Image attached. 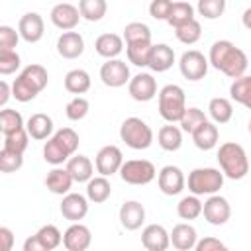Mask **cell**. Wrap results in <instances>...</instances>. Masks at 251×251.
Masks as SVG:
<instances>
[{
	"instance_id": "836d02e7",
	"label": "cell",
	"mask_w": 251,
	"mask_h": 251,
	"mask_svg": "<svg viewBox=\"0 0 251 251\" xmlns=\"http://www.w3.org/2000/svg\"><path fill=\"white\" fill-rule=\"evenodd\" d=\"M108 4L106 0H80L78 2V12L86 22H100L106 16Z\"/></svg>"
},
{
	"instance_id": "e575fe53",
	"label": "cell",
	"mask_w": 251,
	"mask_h": 251,
	"mask_svg": "<svg viewBox=\"0 0 251 251\" xmlns=\"http://www.w3.org/2000/svg\"><path fill=\"white\" fill-rule=\"evenodd\" d=\"M37 92H41L45 86H47V82H49V75H47V69L43 67V65H37V63H31V65H27L22 73H20Z\"/></svg>"
},
{
	"instance_id": "1f68e13d",
	"label": "cell",
	"mask_w": 251,
	"mask_h": 251,
	"mask_svg": "<svg viewBox=\"0 0 251 251\" xmlns=\"http://www.w3.org/2000/svg\"><path fill=\"white\" fill-rule=\"evenodd\" d=\"M192 20H196V18H194V6L190 2H173L171 14H169V20H167V24L171 27L176 29V27H180V25L192 22Z\"/></svg>"
},
{
	"instance_id": "b9f144b4",
	"label": "cell",
	"mask_w": 251,
	"mask_h": 251,
	"mask_svg": "<svg viewBox=\"0 0 251 251\" xmlns=\"http://www.w3.org/2000/svg\"><path fill=\"white\" fill-rule=\"evenodd\" d=\"M53 139H55L71 157L75 155V151L78 149V143H80L78 133H76L73 127H61V129H57V131L53 133Z\"/></svg>"
},
{
	"instance_id": "30bf717a",
	"label": "cell",
	"mask_w": 251,
	"mask_h": 251,
	"mask_svg": "<svg viewBox=\"0 0 251 251\" xmlns=\"http://www.w3.org/2000/svg\"><path fill=\"white\" fill-rule=\"evenodd\" d=\"M157 184H159V190L165 196H176V194H180L184 190L186 178H184V173L178 167L165 165L157 175Z\"/></svg>"
},
{
	"instance_id": "5bb4252c",
	"label": "cell",
	"mask_w": 251,
	"mask_h": 251,
	"mask_svg": "<svg viewBox=\"0 0 251 251\" xmlns=\"http://www.w3.org/2000/svg\"><path fill=\"white\" fill-rule=\"evenodd\" d=\"M61 216L73 224H78L86 214H88V198L78 194V192H69L61 200Z\"/></svg>"
},
{
	"instance_id": "8992f818",
	"label": "cell",
	"mask_w": 251,
	"mask_h": 251,
	"mask_svg": "<svg viewBox=\"0 0 251 251\" xmlns=\"http://www.w3.org/2000/svg\"><path fill=\"white\" fill-rule=\"evenodd\" d=\"M120 176L127 184L141 186V184H149L157 176V169L147 159H129V161H124L120 169Z\"/></svg>"
},
{
	"instance_id": "9f6ffc18",
	"label": "cell",
	"mask_w": 251,
	"mask_h": 251,
	"mask_svg": "<svg viewBox=\"0 0 251 251\" xmlns=\"http://www.w3.org/2000/svg\"><path fill=\"white\" fill-rule=\"evenodd\" d=\"M10 96H12V86H10L6 80H2V82H0V106H2V110L6 108Z\"/></svg>"
},
{
	"instance_id": "4dcf8cb0",
	"label": "cell",
	"mask_w": 251,
	"mask_h": 251,
	"mask_svg": "<svg viewBox=\"0 0 251 251\" xmlns=\"http://www.w3.org/2000/svg\"><path fill=\"white\" fill-rule=\"evenodd\" d=\"M229 96L237 104H241L247 110H251V76L243 75V76L235 78L231 82V86H229Z\"/></svg>"
},
{
	"instance_id": "83f0119b",
	"label": "cell",
	"mask_w": 251,
	"mask_h": 251,
	"mask_svg": "<svg viewBox=\"0 0 251 251\" xmlns=\"http://www.w3.org/2000/svg\"><path fill=\"white\" fill-rule=\"evenodd\" d=\"M208 114L214 120V124H227L233 118V104L224 96H216L208 104Z\"/></svg>"
},
{
	"instance_id": "7a4b0ae2",
	"label": "cell",
	"mask_w": 251,
	"mask_h": 251,
	"mask_svg": "<svg viewBox=\"0 0 251 251\" xmlns=\"http://www.w3.org/2000/svg\"><path fill=\"white\" fill-rule=\"evenodd\" d=\"M218 163L224 176L231 180H241L249 173V159L245 149L235 141H226L218 149Z\"/></svg>"
},
{
	"instance_id": "4316f807",
	"label": "cell",
	"mask_w": 251,
	"mask_h": 251,
	"mask_svg": "<svg viewBox=\"0 0 251 251\" xmlns=\"http://www.w3.org/2000/svg\"><path fill=\"white\" fill-rule=\"evenodd\" d=\"M90 75L84 71V69H71L67 75H65V90L71 92V94H84L90 90Z\"/></svg>"
},
{
	"instance_id": "52a82bcc",
	"label": "cell",
	"mask_w": 251,
	"mask_h": 251,
	"mask_svg": "<svg viewBox=\"0 0 251 251\" xmlns=\"http://www.w3.org/2000/svg\"><path fill=\"white\" fill-rule=\"evenodd\" d=\"M208 65H210V63H208V57H204V53H200V51H196V49L184 51V53L180 55V59H178V69H180L182 76H184L186 80H192V82L202 80V78L206 76Z\"/></svg>"
},
{
	"instance_id": "ab89813d",
	"label": "cell",
	"mask_w": 251,
	"mask_h": 251,
	"mask_svg": "<svg viewBox=\"0 0 251 251\" xmlns=\"http://www.w3.org/2000/svg\"><path fill=\"white\" fill-rule=\"evenodd\" d=\"M43 159H45V163H49V165H53V167H59V165L67 163V161L71 159V155L51 137V139H47L45 145H43Z\"/></svg>"
},
{
	"instance_id": "f5cc1de1",
	"label": "cell",
	"mask_w": 251,
	"mask_h": 251,
	"mask_svg": "<svg viewBox=\"0 0 251 251\" xmlns=\"http://www.w3.org/2000/svg\"><path fill=\"white\" fill-rule=\"evenodd\" d=\"M194 251H229V249H227V245H226L222 239L208 235V237L198 239V243H196Z\"/></svg>"
},
{
	"instance_id": "3957f363",
	"label": "cell",
	"mask_w": 251,
	"mask_h": 251,
	"mask_svg": "<svg viewBox=\"0 0 251 251\" xmlns=\"http://www.w3.org/2000/svg\"><path fill=\"white\" fill-rule=\"evenodd\" d=\"M157 104H159L161 118L169 124L180 122L188 108L186 94H184L182 86H178V84H165L157 94Z\"/></svg>"
},
{
	"instance_id": "d6a6232c",
	"label": "cell",
	"mask_w": 251,
	"mask_h": 251,
	"mask_svg": "<svg viewBox=\"0 0 251 251\" xmlns=\"http://www.w3.org/2000/svg\"><path fill=\"white\" fill-rule=\"evenodd\" d=\"M122 37H124L126 45H131V43H151V29L143 22H129L124 27Z\"/></svg>"
},
{
	"instance_id": "d590c367",
	"label": "cell",
	"mask_w": 251,
	"mask_h": 251,
	"mask_svg": "<svg viewBox=\"0 0 251 251\" xmlns=\"http://www.w3.org/2000/svg\"><path fill=\"white\" fill-rule=\"evenodd\" d=\"M202 208H204V204L200 202V198L190 194V196H184V198L178 200L176 214H178L180 220H188L190 222V220H196L202 214Z\"/></svg>"
},
{
	"instance_id": "c3c4849f",
	"label": "cell",
	"mask_w": 251,
	"mask_h": 251,
	"mask_svg": "<svg viewBox=\"0 0 251 251\" xmlns=\"http://www.w3.org/2000/svg\"><path fill=\"white\" fill-rule=\"evenodd\" d=\"M196 10L200 16H204L206 20H216L224 14L226 10V0H200L196 4Z\"/></svg>"
},
{
	"instance_id": "7bdbcfd3",
	"label": "cell",
	"mask_w": 251,
	"mask_h": 251,
	"mask_svg": "<svg viewBox=\"0 0 251 251\" xmlns=\"http://www.w3.org/2000/svg\"><path fill=\"white\" fill-rule=\"evenodd\" d=\"M35 235L39 237V241L47 247V249H57L61 243H63V233H61V229L57 227V226H53V224H45V226H41L37 231H35Z\"/></svg>"
},
{
	"instance_id": "f1b7e54d",
	"label": "cell",
	"mask_w": 251,
	"mask_h": 251,
	"mask_svg": "<svg viewBox=\"0 0 251 251\" xmlns=\"http://www.w3.org/2000/svg\"><path fill=\"white\" fill-rule=\"evenodd\" d=\"M112 194V184L106 176H94L86 182V198L94 204H102L110 198Z\"/></svg>"
},
{
	"instance_id": "680465c9",
	"label": "cell",
	"mask_w": 251,
	"mask_h": 251,
	"mask_svg": "<svg viewBox=\"0 0 251 251\" xmlns=\"http://www.w3.org/2000/svg\"><path fill=\"white\" fill-rule=\"evenodd\" d=\"M249 133H251V120H249Z\"/></svg>"
},
{
	"instance_id": "7402d4cb",
	"label": "cell",
	"mask_w": 251,
	"mask_h": 251,
	"mask_svg": "<svg viewBox=\"0 0 251 251\" xmlns=\"http://www.w3.org/2000/svg\"><path fill=\"white\" fill-rule=\"evenodd\" d=\"M94 49L100 57H104L106 61L110 59H118V55L124 51V37L118 33H102L96 37L94 41Z\"/></svg>"
},
{
	"instance_id": "60d3db41",
	"label": "cell",
	"mask_w": 251,
	"mask_h": 251,
	"mask_svg": "<svg viewBox=\"0 0 251 251\" xmlns=\"http://www.w3.org/2000/svg\"><path fill=\"white\" fill-rule=\"evenodd\" d=\"M175 35H176V39H178L180 43H184V45H194V43L202 37V25H200L198 20H192V22H188V24L176 27V29H175Z\"/></svg>"
},
{
	"instance_id": "bcb514c9",
	"label": "cell",
	"mask_w": 251,
	"mask_h": 251,
	"mask_svg": "<svg viewBox=\"0 0 251 251\" xmlns=\"http://www.w3.org/2000/svg\"><path fill=\"white\" fill-rule=\"evenodd\" d=\"M27 145H29V133H27L25 127L20 129V131H16V133L4 135V143H2L4 149H10V151L22 153V155H24V151L27 149Z\"/></svg>"
},
{
	"instance_id": "ffe728a7",
	"label": "cell",
	"mask_w": 251,
	"mask_h": 251,
	"mask_svg": "<svg viewBox=\"0 0 251 251\" xmlns=\"http://www.w3.org/2000/svg\"><path fill=\"white\" fill-rule=\"evenodd\" d=\"M25 129H27L29 137L35 141L51 139L53 137V120H51V116H47L43 112H35L27 118Z\"/></svg>"
},
{
	"instance_id": "277c9868",
	"label": "cell",
	"mask_w": 251,
	"mask_h": 251,
	"mask_svg": "<svg viewBox=\"0 0 251 251\" xmlns=\"http://www.w3.org/2000/svg\"><path fill=\"white\" fill-rule=\"evenodd\" d=\"M224 173L214 167H198L188 173L186 186L194 196H214L224 186Z\"/></svg>"
},
{
	"instance_id": "f35d334b",
	"label": "cell",
	"mask_w": 251,
	"mask_h": 251,
	"mask_svg": "<svg viewBox=\"0 0 251 251\" xmlns=\"http://www.w3.org/2000/svg\"><path fill=\"white\" fill-rule=\"evenodd\" d=\"M204 122H208L204 110H200V108H196V106H190V108H186V112H184V116H182V120H180L178 124H180V129H182L184 133H190V135H192Z\"/></svg>"
},
{
	"instance_id": "74e56055",
	"label": "cell",
	"mask_w": 251,
	"mask_h": 251,
	"mask_svg": "<svg viewBox=\"0 0 251 251\" xmlns=\"http://www.w3.org/2000/svg\"><path fill=\"white\" fill-rule=\"evenodd\" d=\"M24 118L18 110H10V108H4L0 112V131L4 135H10V133H16L20 129H24Z\"/></svg>"
},
{
	"instance_id": "9a60e30c",
	"label": "cell",
	"mask_w": 251,
	"mask_h": 251,
	"mask_svg": "<svg viewBox=\"0 0 251 251\" xmlns=\"http://www.w3.org/2000/svg\"><path fill=\"white\" fill-rule=\"evenodd\" d=\"M18 33L24 41L27 43H37L41 41L43 33H45V22L37 12H27L20 18L18 22Z\"/></svg>"
},
{
	"instance_id": "6f0895ef",
	"label": "cell",
	"mask_w": 251,
	"mask_h": 251,
	"mask_svg": "<svg viewBox=\"0 0 251 251\" xmlns=\"http://www.w3.org/2000/svg\"><path fill=\"white\" fill-rule=\"evenodd\" d=\"M241 22H243V25L247 27V29H251V6L243 12V16H241Z\"/></svg>"
},
{
	"instance_id": "9c48e42d",
	"label": "cell",
	"mask_w": 251,
	"mask_h": 251,
	"mask_svg": "<svg viewBox=\"0 0 251 251\" xmlns=\"http://www.w3.org/2000/svg\"><path fill=\"white\" fill-rule=\"evenodd\" d=\"M100 80L110 88H120L124 84H129V67L122 59H110L102 63L100 67Z\"/></svg>"
},
{
	"instance_id": "816d5d0a",
	"label": "cell",
	"mask_w": 251,
	"mask_h": 251,
	"mask_svg": "<svg viewBox=\"0 0 251 251\" xmlns=\"http://www.w3.org/2000/svg\"><path fill=\"white\" fill-rule=\"evenodd\" d=\"M171 8H173V2L171 0H153L149 4V14L155 20L167 22L169 20V14H171Z\"/></svg>"
},
{
	"instance_id": "ee69618b",
	"label": "cell",
	"mask_w": 251,
	"mask_h": 251,
	"mask_svg": "<svg viewBox=\"0 0 251 251\" xmlns=\"http://www.w3.org/2000/svg\"><path fill=\"white\" fill-rule=\"evenodd\" d=\"M88 110H90V104H88V100H86L84 96H75V98L69 100L67 106H65V114H67V118H69L71 122H80V120H84L86 114H88Z\"/></svg>"
},
{
	"instance_id": "d6986e66",
	"label": "cell",
	"mask_w": 251,
	"mask_h": 251,
	"mask_svg": "<svg viewBox=\"0 0 251 251\" xmlns=\"http://www.w3.org/2000/svg\"><path fill=\"white\" fill-rule=\"evenodd\" d=\"M84 51V37L78 31H63L57 39V53L63 59H78Z\"/></svg>"
},
{
	"instance_id": "cb8c5ba5",
	"label": "cell",
	"mask_w": 251,
	"mask_h": 251,
	"mask_svg": "<svg viewBox=\"0 0 251 251\" xmlns=\"http://www.w3.org/2000/svg\"><path fill=\"white\" fill-rule=\"evenodd\" d=\"M175 63V51L173 47H169L167 43H157L151 49V57H149V69L153 73H165L173 67Z\"/></svg>"
},
{
	"instance_id": "6da1fadb",
	"label": "cell",
	"mask_w": 251,
	"mask_h": 251,
	"mask_svg": "<svg viewBox=\"0 0 251 251\" xmlns=\"http://www.w3.org/2000/svg\"><path fill=\"white\" fill-rule=\"evenodd\" d=\"M208 63L216 71H222L226 76H229L233 80L243 76L247 71V65H249L245 51L239 49L229 39H220V41L212 43L210 53H208Z\"/></svg>"
},
{
	"instance_id": "8d00e7d4",
	"label": "cell",
	"mask_w": 251,
	"mask_h": 251,
	"mask_svg": "<svg viewBox=\"0 0 251 251\" xmlns=\"http://www.w3.org/2000/svg\"><path fill=\"white\" fill-rule=\"evenodd\" d=\"M151 49L153 43H131L126 45V55L127 61L135 67H147L149 65V57H151Z\"/></svg>"
},
{
	"instance_id": "ba28073f",
	"label": "cell",
	"mask_w": 251,
	"mask_h": 251,
	"mask_svg": "<svg viewBox=\"0 0 251 251\" xmlns=\"http://www.w3.org/2000/svg\"><path fill=\"white\" fill-rule=\"evenodd\" d=\"M122 165H124V153L118 145H104L98 149L94 157L96 173H100V176H106V178L120 173Z\"/></svg>"
},
{
	"instance_id": "f6af8a7d",
	"label": "cell",
	"mask_w": 251,
	"mask_h": 251,
	"mask_svg": "<svg viewBox=\"0 0 251 251\" xmlns=\"http://www.w3.org/2000/svg\"><path fill=\"white\" fill-rule=\"evenodd\" d=\"M37 94H39V92H37L22 75H18L16 80L12 82V96H14L18 102H29V100H33Z\"/></svg>"
},
{
	"instance_id": "db71d44e",
	"label": "cell",
	"mask_w": 251,
	"mask_h": 251,
	"mask_svg": "<svg viewBox=\"0 0 251 251\" xmlns=\"http://www.w3.org/2000/svg\"><path fill=\"white\" fill-rule=\"evenodd\" d=\"M22 251H51V249H47V247L39 241V237L33 233V235H29V237H25V241H24V245H22Z\"/></svg>"
},
{
	"instance_id": "44dd1931",
	"label": "cell",
	"mask_w": 251,
	"mask_h": 251,
	"mask_svg": "<svg viewBox=\"0 0 251 251\" xmlns=\"http://www.w3.org/2000/svg\"><path fill=\"white\" fill-rule=\"evenodd\" d=\"M198 243V233L194 229V226H190L188 222L176 224L171 231V245L176 251H190L194 249Z\"/></svg>"
},
{
	"instance_id": "681fc988",
	"label": "cell",
	"mask_w": 251,
	"mask_h": 251,
	"mask_svg": "<svg viewBox=\"0 0 251 251\" xmlns=\"http://www.w3.org/2000/svg\"><path fill=\"white\" fill-rule=\"evenodd\" d=\"M22 59L18 51H0V75H12L20 69Z\"/></svg>"
},
{
	"instance_id": "8fae6325",
	"label": "cell",
	"mask_w": 251,
	"mask_h": 251,
	"mask_svg": "<svg viewBox=\"0 0 251 251\" xmlns=\"http://www.w3.org/2000/svg\"><path fill=\"white\" fill-rule=\"evenodd\" d=\"M127 92L135 102H149L159 94L157 80L153 78L151 73H137L135 76H131L127 84Z\"/></svg>"
},
{
	"instance_id": "603a6c76",
	"label": "cell",
	"mask_w": 251,
	"mask_h": 251,
	"mask_svg": "<svg viewBox=\"0 0 251 251\" xmlns=\"http://www.w3.org/2000/svg\"><path fill=\"white\" fill-rule=\"evenodd\" d=\"M73 182H75V180H73L71 173H69L67 169H63V167L51 169V171L47 173V176H45V186H47V190L53 192V194H59V196H67L69 190H71V186H73Z\"/></svg>"
},
{
	"instance_id": "7dc6e473",
	"label": "cell",
	"mask_w": 251,
	"mask_h": 251,
	"mask_svg": "<svg viewBox=\"0 0 251 251\" xmlns=\"http://www.w3.org/2000/svg\"><path fill=\"white\" fill-rule=\"evenodd\" d=\"M24 165V155L10 151V149H0V171L2 173H16Z\"/></svg>"
},
{
	"instance_id": "2e32d148",
	"label": "cell",
	"mask_w": 251,
	"mask_h": 251,
	"mask_svg": "<svg viewBox=\"0 0 251 251\" xmlns=\"http://www.w3.org/2000/svg\"><path fill=\"white\" fill-rule=\"evenodd\" d=\"M141 245L147 251H167L171 245V233L161 224H149L141 231Z\"/></svg>"
},
{
	"instance_id": "f546056e",
	"label": "cell",
	"mask_w": 251,
	"mask_h": 251,
	"mask_svg": "<svg viewBox=\"0 0 251 251\" xmlns=\"http://www.w3.org/2000/svg\"><path fill=\"white\" fill-rule=\"evenodd\" d=\"M157 143L165 151H178L180 145H182V129L173 126V124L163 126L157 133Z\"/></svg>"
},
{
	"instance_id": "e0dca14e",
	"label": "cell",
	"mask_w": 251,
	"mask_h": 251,
	"mask_svg": "<svg viewBox=\"0 0 251 251\" xmlns=\"http://www.w3.org/2000/svg\"><path fill=\"white\" fill-rule=\"evenodd\" d=\"M92 243V233L84 224H71L63 233V245L67 251H86Z\"/></svg>"
},
{
	"instance_id": "4fadbf2b",
	"label": "cell",
	"mask_w": 251,
	"mask_h": 251,
	"mask_svg": "<svg viewBox=\"0 0 251 251\" xmlns=\"http://www.w3.org/2000/svg\"><path fill=\"white\" fill-rule=\"evenodd\" d=\"M51 24L63 31H73L78 22H80V12H78V6L75 4H69V2H61V4H55L51 8Z\"/></svg>"
},
{
	"instance_id": "ac0fdd59",
	"label": "cell",
	"mask_w": 251,
	"mask_h": 251,
	"mask_svg": "<svg viewBox=\"0 0 251 251\" xmlns=\"http://www.w3.org/2000/svg\"><path fill=\"white\" fill-rule=\"evenodd\" d=\"M120 224L122 227H126L127 231H135L143 226L145 222V208L141 202L137 200H126L120 206Z\"/></svg>"
},
{
	"instance_id": "484cf974",
	"label": "cell",
	"mask_w": 251,
	"mask_h": 251,
	"mask_svg": "<svg viewBox=\"0 0 251 251\" xmlns=\"http://www.w3.org/2000/svg\"><path fill=\"white\" fill-rule=\"evenodd\" d=\"M218 139H220V131H218V126L214 122H204L194 133H192V141L194 145L200 149V151H210L218 145Z\"/></svg>"
},
{
	"instance_id": "5b68a950",
	"label": "cell",
	"mask_w": 251,
	"mask_h": 251,
	"mask_svg": "<svg viewBox=\"0 0 251 251\" xmlns=\"http://www.w3.org/2000/svg\"><path fill=\"white\" fill-rule=\"evenodd\" d=\"M120 139L129 149L143 151L153 143V129L147 126L145 120L131 116V118H126L120 126Z\"/></svg>"
},
{
	"instance_id": "f907efd6",
	"label": "cell",
	"mask_w": 251,
	"mask_h": 251,
	"mask_svg": "<svg viewBox=\"0 0 251 251\" xmlns=\"http://www.w3.org/2000/svg\"><path fill=\"white\" fill-rule=\"evenodd\" d=\"M20 33L10 25H0V51H16Z\"/></svg>"
},
{
	"instance_id": "11a10c76",
	"label": "cell",
	"mask_w": 251,
	"mask_h": 251,
	"mask_svg": "<svg viewBox=\"0 0 251 251\" xmlns=\"http://www.w3.org/2000/svg\"><path fill=\"white\" fill-rule=\"evenodd\" d=\"M0 241H2V247L0 251H12V245H14V233L10 227H0Z\"/></svg>"
},
{
	"instance_id": "d4e9b609",
	"label": "cell",
	"mask_w": 251,
	"mask_h": 251,
	"mask_svg": "<svg viewBox=\"0 0 251 251\" xmlns=\"http://www.w3.org/2000/svg\"><path fill=\"white\" fill-rule=\"evenodd\" d=\"M65 169L71 173L75 182H88L90 178H94V165L86 155H73L67 161Z\"/></svg>"
},
{
	"instance_id": "7c38bea8",
	"label": "cell",
	"mask_w": 251,
	"mask_h": 251,
	"mask_svg": "<svg viewBox=\"0 0 251 251\" xmlns=\"http://www.w3.org/2000/svg\"><path fill=\"white\" fill-rule=\"evenodd\" d=\"M202 214L210 226H224L231 218V206H229L227 198L214 194V196H208V200L204 202Z\"/></svg>"
}]
</instances>
